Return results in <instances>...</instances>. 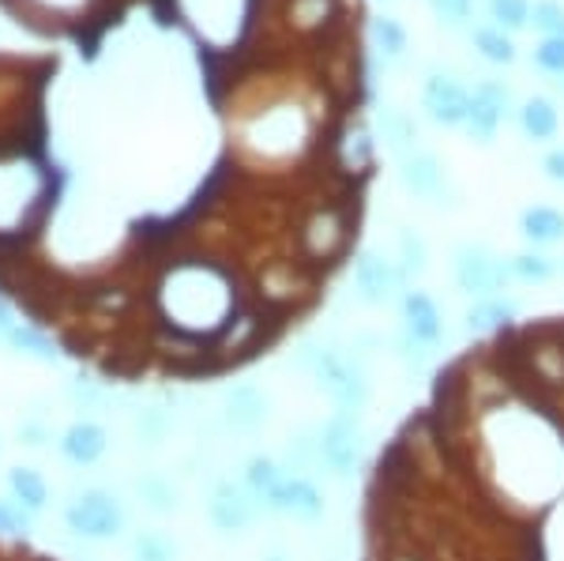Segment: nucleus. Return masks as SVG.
Returning a JSON list of instances; mask_svg holds the SVG:
<instances>
[{"mask_svg": "<svg viewBox=\"0 0 564 561\" xmlns=\"http://www.w3.org/2000/svg\"><path fill=\"white\" fill-rule=\"evenodd\" d=\"M68 400L76 407H84V411H90V407L106 403L109 400V388L102 381H87V377H76V381H68Z\"/></svg>", "mask_w": 564, "mask_h": 561, "instance_id": "nucleus-35", "label": "nucleus"}, {"mask_svg": "<svg viewBox=\"0 0 564 561\" xmlns=\"http://www.w3.org/2000/svg\"><path fill=\"white\" fill-rule=\"evenodd\" d=\"M350 271H354V294L366 305H391L411 291V276L399 268V260H391L377 249L354 252Z\"/></svg>", "mask_w": 564, "mask_h": 561, "instance_id": "nucleus-7", "label": "nucleus"}, {"mask_svg": "<svg viewBox=\"0 0 564 561\" xmlns=\"http://www.w3.org/2000/svg\"><path fill=\"white\" fill-rule=\"evenodd\" d=\"M282 475H286V467H282V460L268 456V452H252V456L241 464V483L249 486V490L257 494V497L268 494Z\"/></svg>", "mask_w": 564, "mask_h": 561, "instance_id": "nucleus-28", "label": "nucleus"}, {"mask_svg": "<svg viewBox=\"0 0 564 561\" xmlns=\"http://www.w3.org/2000/svg\"><path fill=\"white\" fill-rule=\"evenodd\" d=\"M399 268L411 279L425 276V268H430V246H425L422 234L406 230V226L399 230Z\"/></svg>", "mask_w": 564, "mask_h": 561, "instance_id": "nucleus-30", "label": "nucleus"}, {"mask_svg": "<svg viewBox=\"0 0 564 561\" xmlns=\"http://www.w3.org/2000/svg\"><path fill=\"white\" fill-rule=\"evenodd\" d=\"M109 445H113V433H109L106 422H98V419H76L57 433V452L72 467L102 464Z\"/></svg>", "mask_w": 564, "mask_h": 561, "instance_id": "nucleus-14", "label": "nucleus"}, {"mask_svg": "<svg viewBox=\"0 0 564 561\" xmlns=\"http://www.w3.org/2000/svg\"><path fill=\"white\" fill-rule=\"evenodd\" d=\"M4 347L12 350V355H20V358L42 362V366H57V362H61L57 339H53L50 332H45L42 324H34V321H20V324H15V332L4 339Z\"/></svg>", "mask_w": 564, "mask_h": 561, "instance_id": "nucleus-19", "label": "nucleus"}, {"mask_svg": "<svg viewBox=\"0 0 564 561\" xmlns=\"http://www.w3.org/2000/svg\"><path fill=\"white\" fill-rule=\"evenodd\" d=\"M534 65L545 76H564V39H542L534 45Z\"/></svg>", "mask_w": 564, "mask_h": 561, "instance_id": "nucleus-36", "label": "nucleus"}, {"mask_svg": "<svg viewBox=\"0 0 564 561\" xmlns=\"http://www.w3.org/2000/svg\"><path fill=\"white\" fill-rule=\"evenodd\" d=\"M520 234H523L527 246H534V249L557 246V241H564V212H561V207H553V204H531V207H523Z\"/></svg>", "mask_w": 564, "mask_h": 561, "instance_id": "nucleus-18", "label": "nucleus"}, {"mask_svg": "<svg viewBox=\"0 0 564 561\" xmlns=\"http://www.w3.org/2000/svg\"><path fill=\"white\" fill-rule=\"evenodd\" d=\"M542 174L550 177L553 185H564V148L545 151V159H542Z\"/></svg>", "mask_w": 564, "mask_h": 561, "instance_id": "nucleus-38", "label": "nucleus"}, {"mask_svg": "<svg viewBox=\"0 0 564 561\" xmlns=\"http://www.w3.org/2000/svg\"><path fill=\"white\" fill-rule=\"evenodd\" d=\"M204 509H207V524H212L218 536H245V531L257 528L263 517L260 497L252 494L241 478H226V475L207 486Z\"/></svg>", "mask_w": 564, "mask_h": 561, "instance_id": "nucleus-6", "label": "nucleus"}, {"mask_svg": "<svg viewBox=\"0 0 564 561\" xmlns=\"http://www.w3.org/2000/svg\"><path fill=\"white\" fill-rule=\"evenodd\" d=\"M422 110L441 129H463L470 110V87H463L452 72L433 68L422 84Z\"/></svg>", "mask_w": 564, "mask_h": 561, "instance_id": "nucleus-11", "label": "nucleus"}, {"mask_svg": "<svg viewBox=\"0 0 564 561\" xmlns=\"http://www.w3.org/2000/svg\"><path fill=\"white\" fill-rule=\"evenodd\" d=\"M61 520L84 542H117L129 531V501L109 486H84L65 501Z\"/></svg>", "mask_w": 564, "mask_h": 561, "instance_id": "nucleus-3", "label": "nucleus"}, {"mask_svg": "<svg viewBox=\"0 0 564 561\" xmlns=\"http://www.w3.org/2000/svg\"><path fill=\"white\" fill-rule=\"evenodd\" d=\"M15 324H20V313H15V310H12V302H8V298L0 294V343L12 336Z\"/></svg>", "mask_w": 564, "mask_h": 561, "instance_id": "nucleus-39", "label": "nucleus"}, {"mask_svg": "<svg viewBox=\"0 0 564 561\" xmlns=\"http://www.w3.org/2000/svg\"><path fill=\"white\" fill-rule=\"evenodd\" d=\"M132 497L151 517H174L181 513V486L162 472H140L132 478Z\"/></svg>", "mask_w": 564, "mask_h": 561, "instance_id": "nucleus-16", "label": "nucleus"}, {"mask_svg": "<svg viewBox=\"0 0 564 561\" xmlns=\"http://www.w3.org/2000/svg\"><path fill=\"white\" fill-rule=\"evenodd\" d=\"M129 561H181V547L162 528H140L129 539Z\"/></svg>", "mask_w": 564, "mask_h": 561, "instance_id": "nucleus-23", "label": "nucleus"}, {"mask_svg": "<svg viewBox=\"0 0 564 561\" xmlns=\"http://www.w3.org/2000/svg\"><path fill=\"white\" fill-rule=\"evenodd\" d=\"M15 438H20L23 449H45L53 441V430H50V422H42V419H23Z\"/></svg>", "mask_w": 564, "mask_h": 561, "instance_id": "nucleus-37", "label": "nucleus"}, {"mask_svg": "<svg viewBox=\"0 0 564 561\" xmlns=\"http://www.w3.org/2000/svg\"><path fill=\"white\" fill-rule=\"evenodd\" d=\"M557 260L545 257L539 249H527V252H516L508 257V276L512 283H527V287H542V283H553L557 279Z\"/></svg>", "mask_w": 564, "mask_h": 561, "instance_id": "nucleus-24", "label": "nucleus"}, {"mask_svg": "<svg viewBox=\"0 0 564 561\" xmlns=\"http://www.w3.org/2000/svg\"><path fill=\"white\" fill-rule=\"evenodd\" d=\"M531 26L542 39H564V4L561 0H534Z\"/></svg>", "mask_w": 564, "mask_h": 561, "instance_id": "nucleus-32", "label": "nucleus"}, {"mask_svg": "<svg viewBox=\"0 0 564 561\" xmlns=\"http://www.w3.org/2000/svg\"><path fill=\"white\" fill-rule=\"evenodd\" d=\"M4 486H8V497H12L15 505H23L31 517H42V513L53 505L50 483H45V475L39 472V467H31V464L8 467V472H4Z\"/></svg>", "mask_w": 564, "mask_h": 561, "instance_id": "nucleus-15", "label": "nucleus"}, {"mask_svg": "<svg viewBox=\"0 0 564 561\" xmlns=\"http://www.w3.org/2000/svg\"><path fill=\"white\" fill-rule=\"evenodd\" d=\"M399 162V185L414 196V201H425V204H452L448 201V170L436 151H425V148H414L406 151Z\"/></svg>", "mask_w": 564, "mask_h": 561, "instance_id": "nucleus-12", "label": "nucleus"}, {"mask_svg": "<svg viewBox=\"0 0 564 561\" xmlns=\"http://www.w3.org/2000/svg\"><path fill=\"white\" fill-rule=\"evenodd\" d=\"M463 324H467V332H475V336H497L500 328H508V324H516V310L505 302V298H481V302L467 305V313H463Z\"/></svg>", "mask_w": 564, "mask_h": 561, "instance_id": "nucleus-21", "label": "nucleus"}, {"mask_svg": "<svg viewBox=\"0 0 564 561\" xmlns=\"http://www.w3.org/2000/svg\"><path fill=\"white\" fill-rule=\"evenodd\" d=\"M512 87L505 79H478L475 90H470V110H467V125L463 132L478 143H494L500 125L512 117Z\"/></svg>", "mask_w": 564, "mask_h": 561, "instance_id": "nucleus-10", "label": "nucleus"}, {"mask_svg": "<svg viewBox=\"0 0 564 561\" xmlns=\"http://www.w3.org/2000/svg\"><path fill=\"white\" fill-rule=\"evenodd\" d=\"M170 430H174V411L162 403H151V407H140V411L132 414V433L140 445L148 449H159L166 445Z\"/></svg>", "mask_w": 564, "mask_h": 561, "instance_id": "nucleus-25", "label": "nucleus"}, {"mask_svg": "<svg viewBox=\"0 0 564 561\" xmlns=\"http://www.w3.org/2000/svg\"><path fill=\"white\" fill-rule=\"evenodd\" d=\"M286 467L290 475H313L321 472V422H305L290 433L286 441Z\"/></svg>", "mask_w": 564, "mask_h": 561, "instance_id": "nucleus-20", "label": "nucleus"}, {"mask_svg": "<svg viewBox=\"0 0 564 561\" xmlns=\"http://www.w3.org/2000/svg\"><path fill=\"white\" fill-rule=\"evenodd\" d=\"M34 524L39 517H31L23 505H15L12 497H0V539H26Z\"/></svg>", "mask_w": 564, "mask_h": 561, "instance_id": "nucleus-31", "label": "nucleus"}, {"mask_svg": "<svg viewBox=\"0 0 564 561\" xmlns=\"http://www.w3.org/2000/svg\"><path fill=\"white\" fill-rule=\"evenodd\" d=\"M516 121H520V132L534 143H550V140H557V132H561V110L553 106V98H545V95L523 98V103L516 106Z\"/></svg>", "mask_w": 564, "mask_h": 561, "instance_id": "nucleus-17", "label": "nucleus"}, {"mask_svg": "<svg viewBox=\"0 0 564 561\" xmlns=\"http://www.w3.org/2000/svg\"><path fill=\"white\" fill-rule=\"evenodd\" d=\"M260 501H263V513H271V517H286V520H302V524H321L327 517V497L321 486H316L313 475L286 472Z\"/></svg>", "mask_w": 564, "mask_h": 561, "instance_id": "nucleus-8", "label": "nucleus"}, {"mask_svg": "<svg viewBox=\"0 0 564 561\" xmlns=\"http://www.w3.org/2000/svg\"><path fill=\"white\" fill-rule=\"evenodd\" d=\"M369 42L384 61H403L411 50V34L395 15H369Z\"/></svg>", "mask_w": 564, "mask_h": 561, "instance_id": "nucleus-22", "label": "nucleus"}, {"mask_svg": "<svg viewBox=\"0 0 564 561\" xmlns=\"http://www.w3.org/2000/svg\"><path fill=\"white\" fill-rule=\"evenodd\" d=\"M268 419H271V396L260 385L234 381L218 396V427L226 433L249 438V433H260L268 427Z\"/></svg>", "mask_w": 564, "mask_h": 561, "instance_id": "nucleus-9", "label": "nucleus"}, {"mask_svg": "<svg viewBox=\"0 0 564 561\" xmlns=\"http://www.w3.org/2000/svg\"><path fill=\"white\" fill-rule=\"evenodd\" d=\"M486 12L505 34H520L531 26V0H486Z\"/></svg>", "mask_w": 564, "mask_h": 561, "instance_id": "nucleus-29", "label": "nucleus"}, {"mask_svg": "<svg viewBox=\"0 0 564 561\" xmlns=\"http://www.w3.org/2000/svg\"><path fill=\"white\" fill-rule=\"evenodd\" d=\"M399 332L411 336L414 343L430 350H441L444 339H448V328H444V313L436 305V298L430 291H406L399 298Z\"/></svg>", "mask_w": 564, "mask_h": 561, "instance_id": "nucleus-13", "label": "nucleus"}, {"mask_svg": "<svg viewBox=\"0 0 564 561\" xmlns=\"http://www.w3.org/2000/svg\"><path fill=\"white\" fill-rule=\"evenodd\" d=\"M425 4H430V12H433L436 23L448 26V31H459V26L470 23L478 0H425Z\"/></svg>", "mask_w": 564, "mask_h": 561, "instance_id": "nucleus-33", "label": "nucleus"}, {"mask_svg": "<svg viewBox=\"0 0 564 561\" xmlns=\"http://www.w3.org/2000/svg\"><path fill=\"white\" fill-rule=\"evenodd\" d=\"M366 561H564V316L430 377L369 467Z\"/></svg>", "mask_w": 564, "mask_h": 561, "instance_id": "nucleus-1", "label": "nucleus"}, {"mask_svg": "<svg viewBox=\"0 0 564 561\" xmlns=\"http://www.w3.org/2000/svg\"><path fill=\"white\" fill-rule=\"evenodd\" d=\"M377 121H380V136H384V148L395 159H403L406 151L417 148V129H414V121L403 110H395V106H384V110L377 114Z\"/></svg>", "mask_w": 564, "mask_h": 561, "instance_id": "nucleus-26", "label": "nucleus"}, {"mask_svg": "<svg viewBox=\"0 0 564 561\" xmlns=\"http://www.w3.org/2000/svg\"><path fill=\"white\" fill-rule=\"evenodd\" d=\"M470 42H475V50H478V57L481 61H489V65H516V57H520V50H516V42H512V34H505L500 26L494 23H486V26H475L470 31Z\"/></svg>", "mask_w": 564, "mask_h": 561, "instance_id": "nucleus-27", "label": "nucleus"}, {"mask_svg": "<svg viewBox=\"0 0 564 561\" xmlns=\"http://www.w3.org/2000/svg\"><path fill=\"white\" fill-rule=\"evenodd\" d=\"M297 366L308 369L321 392L332 400L335 411L343 414H366L372 403V381L369 369L354 350H339L332 343H302L297 347Z\"/></svg>", "mask_w": 564, "mask_h": 561, "instance_id": "nucleus-2", "label": "nucleus"}, {"mask_svg": "<svg viewBox=\"0 0 564 561\" xmlns=\"http://www.w3.org/2000/svg\"><path fill=\"white\" fill-rule=\"evenodd\" d=\"M452 279L467 298H500V291H508L512 276H508V260L497 257L489 246L481 241H459L452 249Z\"/></svg>", "mask_w": 564, "mask_h": 561, "instance_id": "nucleus-5", "label": "nucleus"}, {"mask_svg": "<svg viewBox=\"0 0 564 561\" xmlns=\"http://www.w3.org/2000/svg\"><path fill=\"white\" fill-rule=\"evenodd\" d=\"M391 350H395V358L403 362V366L411 369V374H417V369H425V366L433 362V355H436V350L422 347V343H414L411 336H403V332H399L395 343H391Z\"/></svg>", "mask_w": 564, "mask_h": 561, "instance_id": "nucleus-34", "label": "nucleus"}, {"mask_svg": "<svg viewBox=\"0 0 564 561\" xmlns=\"http://www.w3.org/2000/svg\"><path fill=\"white\" fill-rule=\"evenodd\" d=\"M263 561H286V558H282V554H268V558H263Z\"/></svg>", "mask_w": 564, "mask_h": 561, "instance_id": "nucleus-40", "label": "nucleus"}, {"mask_svg": "<svg viewBox=\"0 0 564 561\" xmlns=\"http://www.w3.org/2000/svg\"><path fill=\"white\" fill-rule=\"evenodd\" d=\"M361 452H366V433H361L358 414L332 411L321 422V475L335 483H354L361 467Z\"/></svg>", "mask_w": 564, "mask_h": 561, "instance_id": "nucleus-4", "label": "nucleus"}]
</instances>
